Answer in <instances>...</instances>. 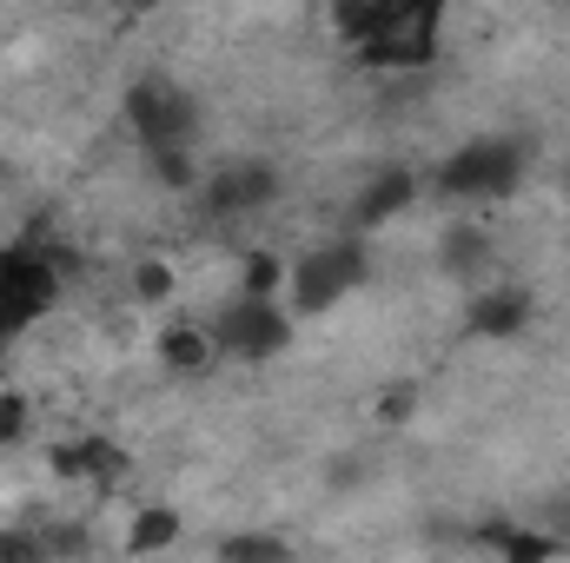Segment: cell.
I'll list each match as a JSON object with an SVG mask.
<instances>
[{"label": "cell", "mask_w": 570, "mask_h": 563, "mask_svg": "<svg viewBox=\"0 0 570 563\" xmlns=\"http://www.w3.org/2000/svg\"><path fill=\"white\" fill-rule=\"evenodd\" d=\"M531 292L524 285H504V279H484L471 285V298H464V332L471 338H491V345H504V338H518L524 325H531Z\"/></svg>", "instance_id": "7"}, {"label": "cell", "mask_w": 570, "mask_h": 563, "mask_svg": "<svg viewBox=\"0 0 570 563\" xmlns=\"http://www.w3.org/2000/svg\"><path fill=\"white\" fill-rule=\"evenodd\" d=\"M114 7H127V13H146V7H153V0H114Z\"/></svg>", "instance_id": "21"}, {"label": "cell", "mask_w": 570, "mask_h": 563, "mask_svg": "<svg viewBox=\"0 0 570 563\" xmlns=\"http://www.w3.org/2000/svg\"><path fill=\"white\" fill-rule=\"evenodd\" d=\"M33 431V398L27 392H0V451H13Z\"/></svg>", "instance_id": "16"}, {"label": "cell", "mask_w": 570, "mask_h": 563, "mask_svg": "<svg viewBox=\"0 0 570 563\" xmlns=\"http://www.w3.org/2000/svg\"><path fill=\"white\" fill-rule=\"evenodd\" d=\"M365 273H372L365 239H318V246H305L285 266V305H292V318H325L332 305H345L365 285Z\"/></svg>", "instance_id": "2"}, {"label": "cell", "mask_w": 570, "mask_h": 563, "mask_svg": "<svg viewBox=\"0 0 570 563\" xmlns=\"http://www.w3.org/2000/svg\"><path fill=\"white\" fill-rule=\"evenodd\" d=\"M544 531H551V537H558V544L570 551V491H564V497H551V504H544Z\"/></svg>", "instance_id": "19"}, {"label": "cell", "mask_w": 570, "mask_h": 563, "mask_svg": "<svg viewBox=\"0 0 570 563\" xmlns=\"http://www.w3.org/2000/svg\"><path fill=\"white\" fill-rule=\"evenodd\" d=\"M219 557H285V537H226Z\"/></svg>", "instance_id": "18"}, {"label": "cell", "mask_w": 570, "mask_h": 563, "mask_svg": "<svg viewBox=\"0 0 570 563\" xmlns=\"http://www.w3.org/2000/svg\"><path fill=\"white\" fill-rule=\"evenodd\" d=\"M127 127H134L140 152H166V146H199L206 113H199L193 87H179L166 73H146V80L127 87Z\"/></svg>", "instance_id": "4"}, {"label": "cell", "mask_w": 570, "mask_h": 563, "mask_svg": "<svg viewBox=\"0 0 570 563\" xmlns=\"http://www.w3.org/2000/svg\"><path fill=\"white\" fill-rule=\"evenodd\" d=\"M412 199H419V172H412V166H385V172H372V179H365V192L352 199V219H358L365 233H379V226H385V219H399Z\"/></svg>", "instance_id": "8"}, {"label": "cell", "mask_w": 570, "mask_h": 563, "mask_svg": "<svg viewBox=\"0 0 570 563\" xmlns=\"http://www.w3.org/2000/svg\"><path fill=\"white\" fill-rule=\"evenodd\" d=\"M531 159L538 152H531L524 134H478V140L451 146L431 166V192L451 199V206H498L531 179Z\"/></svg>", "instance_id": "1"}, {"label": "cell", "mask_w": 570, "mask_h": 563, "mask_svg": "<svg viewBox=\"0 0 570 563\" xmlns=\"http://www.w3.org/2000/svg\"><path fill=\"white\" fill-rule=\"evenodd\" d=\"M53 471L60 477H80V484H114L127 471V451L114 437H73V444L53 451Z\"/></svg>", "instance_id": "9"}, {"label": "cell", "mask_w": 570, "mask_h": 563, "mask_svg": "<svg viewBox=\"0 0 570 563\" xmlns=\"http://www.w3.org/2000/svg\"><path fill=\"white\" fill-rule=\"evenodd\" d=\"M484 544H491L498 557H518V563H531V557H558V551H564V544H558L551 531H511V524H504V531H491Z\"/></svg>", "instance_id": "13"}, {"label": "cell", "mask_w": 570, "mask_h": 563, "mask_svg": "<svg viewBox=\"0 0 570 563\" xmlns=\"http://www.w3.org/2000/svg\"><path fill=\"white\" fill-rule=\"evenodd\" d=\"M419 412V385H385V398H379V418L385 424H405Z\"/></svg>", "instance_id": "17"}, {"label": "cell", "mask_w": 570, "mask_h": 563, "mask_svg": "<svg viewBox=\"0 0 570 563\" xmlns=\"http://www.w3.org/2000/svg\"><path fill=\"white\" fill-rule=\"evenodd\" d=\"M438 266H444L458 285H484V279H491V239H484L478 226H458V233H444Z\"/></svg>", "instance_id": "10"}, {"label": "cell", "mask_w": 570, "mask_h": 563, "mask_svg": "<svg viewBox=\"0 0 570 563\" xmlns=\"http://www.w3.org/2000/svg\"><path fill=\"white\" fill-rule=\"evenodd\" d=\"M239 292H266V298H279V292H285V259H279V253H246Z\"/></svg>", "instance_id": "14"}, {"label": "cell", "mask_w": 570, "mask_h": 563, "mask_svg": "<svg viewBox=\"0 0 570 563\" xmlns=\"http://www.w3.org/2000/svg\"><path fill=\"white\" fill-rule=\"evenodd\" d=\"M53 305H60V273H53V259L33 253V246H7V253H0V352H7L20 332H33Z\"/></svg>", "instance_id": "5"}, {"label": "cell", "mask_w": 570, "mask_h": 563, "mask_svg": "<svg viewBox=\"0 0 570 563\" xmlns=\"http://www.w3.org/2000/svg\"><path fill=\"white\" fill-rule=\"evenodd\" d=\"M0 557H40V537H20V531H7V537H0Z\"/></svg>", "instance_id": "20"}, {"label": "cell", "mask_w": 570, "mask_h": 563, "mask_svg": "<svg viewBox=\"0 0 570 563\" xmlns=\"http://www.w3.org/2000/svg\"><path fill=\"white\" fill-rule=\"evenodd\" d=\"M213 358H219L213 325H166V332H159V365H166V372H206Z\"/></svg>", "instance_id": "11"}, {"label": "cell", "mask_w": 570, "mask_h": 563, "mask_svg": "<svg viewBox=\"0 0 570 563\" xmlns=\"http://www.w3.org/2000/svg\"><path fill=\"white\" fill-rule=\"evenodd\" d=\"M179 544V511H140L134 531H127V557H153V551H173Z\"/></svg>", "instance_id": "12"}, {"label": "cell", "mask_w": 570, "mask_h": 563, "mask_svg": "<svg viewBox=\"0 0 570 563\" xmlns=\"http://www.w3.org/2000/svg\"><path fill=\"white\" fill-rule=\"evenodd\" d=\"M199 192H206L213 219H253V213H266L279 199V166L273 159H233V166L206 172Z\"/></svg>", "instance_id": "6"}, {"label": "cell", "mask_w": 570, "mask_h": 563, "mask_svg": "<svg viewBox=\"0 0 570 563\" xmlns=\"http://www.w3.org/2000/svg\"><path fill=\"white\" fill-rule=\"evenodd\" d=\"M564 192H570V172H564Z\"/></svg>", "instance_id": "22"}, {"label": "cell", "mask_w": 570, "mask_h": 563, "mask_svg": "<svg viewBox=\"0 0 570 563\" xmlns=\"http://www.w3.org/2000/svg\"><path fill=\"white\" fill-rule=\"evenodd\" d=\"M173 292H179V273H173L166 259H140V266H134V298H140V305H159V298H173Z\"/></svg>", "instance_id": "15"}, {"label": "cell", "mask_w": 570, "mask_h": 563, "mask_svg": "<svg viewBox=\"0 0 570 563\" xmlns=\"http://www.w3.org/2000/svg\"><path fill=\"white\" fill-rule=\"evenodd\" d=\"M292 332H298V318H292L285 292L279 298H266V292H233V298L219 305V318H213V345H219L226 358H246V365L279 358L285 345H292Z\"/></svg>", "instance_id": "3"}]
</instances>
